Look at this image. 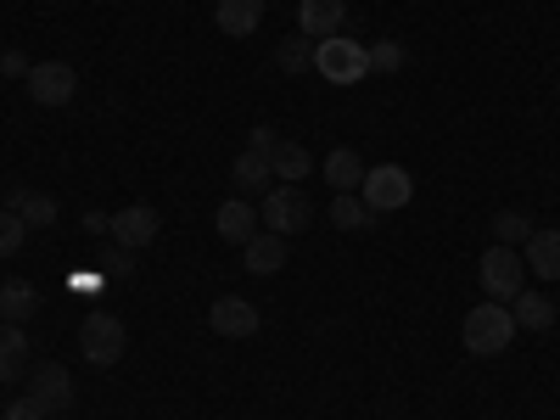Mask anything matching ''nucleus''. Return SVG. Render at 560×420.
<instances>
[{
    "label": "nucleus",
    "instance_id": "nucleus-1",
    "mask_svg": "<svg viewBox=\"0 0 560 420\" xmlns=\"http://www.w3.org/2000/svg\"><path fill=\"white\" fill-rule=\"evenodd\" d=\"M516 314H510V303H477L471 314L459 319V337H465V348H471L477 359H499L510 342H516Z\"/></svg>",
    "mask_w": 560,
    "mask_h": 420
},
{
    "label": "nucleus",
    "instance_id": "nucleus-2",
    "mask_svg": "<svg viewBox=\"0 0 560 420\" xmlns=\"http://www.w3.org/2000/svg\"><path fill=\"white\" fill-rule=\"evenodd\" d=\"M314 73L325 79V84H359V79H370V45H359V39H348V34H331V39H319L314 45Z\"/></svg>",
    "mask_w": 560,
    "mask_h": 420
},
{
    "label": "nucleus",
    "instance_id": "nucleus-3",
    "mask_svg": "<svg viewBox=\"0 0 560 420\" xmlns=\"http://www.w3.org/2000/svg\"><path fill=\"white\" fill-rule=\"evenodd\" d=\"M124 348H129V331H124V319H118V314L90 308V314L79 319V353H84L90 364H96V370L118 364V359H124Z\"/></svg>",
    "mask_w": 560,
    "mask_h": 420
},
{
    "label": "nucleus",
    "instance_id": "nucleus-4",
    "mask_svg": "<svg viewBox=\"0 0 560 420\" xmlns=\"http://www.w3.org/2000/svg\"><path fill=\"white\" fill-rule=\"evenodd\" d=\"M359 197H364V208L370 213H398V208H409L415 202V179H409V168L404 163H376V168H364V185H359Z\"/></svg>",
    "mask_w": 560,
    "mask_h": 420
},
{
    "label": "nucleus",
    "instance_id": "nucleus-5",
    "mask_svg": "<svg viewBox=\"0 0 560 420\" xmlns=\"http://www.w3.org/2000/svg\"><path fill=\"white\" fill-rule=\"evenodd\" d=\"M258 224L275 230V236H298V230L314 224V202L298 191V185H269L258 202Z\"/></svg>",
    "mask_w": 560,
    "mask_h": 420
},
{
    "label": "nucleus",
    "instance_id": "nucleus-6",
    "mask_svg": "<svg viewBox=\"0 0 560 420\" xmlns=\"http://www.w3.org/2000/svg\"><path fill=\"white\" fill-rule=\"evenodd\" d=\"M522 280H527V258H522V247L493 242V247L482 253V292H488V303H510V298L522 292Z\"/></svg>",
    "mask_w": 560,
    "mask_h": 420
},
{
    "label": "nucleus",
    "instance_id": "nucleus-7",
    "mask_svg": "<svg viewBox=\"0 0 560 420\" xmlns=\"http://www.w3.org/2000/svg\"><path fill=\"white\" fill-rule=\"evenodd\" d=\"M28 398H39L51 415H68L73 409V376H68V364H57V359L28 364Z\"/></svg>",
    "mask_w": 560,
    "mask_h": 420
},
{
    "label": "nucleus",
    "instance_id": "nucleus-8",
    "mask_svg": "<svg viewBox=\"0 0 560 420\" xmlns=\"http://www.w3.org/2000/svg\"><path fill=\"white\" fill-rule=\"evenodd\" d=\"M23 84H28V96H34L39 107H68L73 90H79V73H73L68 62H34Z\"/></svg>",
    "mask_w": 560,
    "mask_h": 420
},
{
    "label": "nucleus",
    "instance_id": "nucleus-9",
    "mask_svg": "<svg viewBox=\"0 0 560 420\" xmlns=\"http://www.w3.org/2000/svg\"><path fill=\"white\" fill-rule=\"evenodd\" d=\"M158 230H163L158 208H147V202H135V208H118V213H113V230H107V236H113L118 247L140 253V247H152V242H158Z\"/></svg>",
    "mask_w": 560,
    "mask_h": 420
},
{
    "label": "nucleus",
    "instance_id": "nucleus-10",
    "mask_svg": "<svg viewBox=\"0 0 560 420\" xmlns=\"http://www.w3.org/2000/svg\"><path fill=\"white\" fill-rule=\"evenodd\" d=\"M208 325H213V331L219 337H258V308L247 303V298H236V292H224V298H213V308H208Z\"/></svg>",
    "mask_w": 560,
    "mask_h": 420
},
{
    "label": "nucleus",
    "instance_id": "nucleus-11",
    "mask_svg": "<svg viewBox=\"0 0 560 420\" xmlns=\"http://www.w3.org/2000/svg\"><path fill=\"white\" fill-rule=\"evenodd\" d=\"M213 224H219V236L230 242V247H247L253 236H258V208L247 202V197H230V202H219V213H213Z\"/></svg>",
    "mask_w": 560,
    "mask_h": 420
},
{
    "label": "nucleus",
    "instance_id": "nucleus-12",
    "mask_svg": "<svg viewBox=\"0 0 560 420\" xmlns=\"http://www.w3.org/2000/svg\"><path fill=\"white\" fill-rule=\"evenodd\" d=\"M342 23H348V0H303L298 7V34H308L314 45L331 39Z\"/></svg>",
    "mask_w": 560,
    "mask_h": 420
},
{
    "label": "nucleus",
    "instance_id": "nucleus-13",
    "mask_svg": "<svg viewBox=\"0 0 560 420\" xmlns=\"http://www.w3.org/2000/svg\"><path fill=\"white\" fill-rule=\"evenodd\" d=\"M213 23H219V34H230V39H247V34H258V23H264V0H219Z\"/></svg>",
    "mask_w": 560,
    "mask_h": 420
},
{
    "label": "nucleus",
    "instance_id": "nucleus-14",
    "mask_svg": "<svg viewBox=\"0 0 560 420\" xmlns=\"http://www.w3.org/2000/svg\"><path fill=\"white\" fill-rule=\"evenodd\" d=\"M269 168H275V185H303L319 163L308 147H298V140H280V147L269 152Z\"/></svg>",
    "mask_w": 560,
    "mask_h": 420
},
{
    "label": "nucleus",
    "instance_id": "nucleus-15",
    "mask_svg": "<svg viewBox=\"0 0 560 420\" xmlns=\"http://www.w3.org/2000/svg\"><path fill=\"white\" fill-rule=\"evenodd\" d=\"M522 258H527V269L538 280H560V230H533Z\"/></svg>",
    "mask_w": 560,
    "mask_h": 420
},
{
    "label": "nucleus",
    "instance_id": "nucleus-16",
    "mask_svg": "<svg viewBox=\"0 0 560 420\" xmlns=\"http://www.w3.org/2000/svg\"><path fill=\"white\" fill-rule=\"evenodd\" d=\"M18 376H28V337H23V325L0 319V387Z\"/></svg>",
    "mask_w": 560,
    "mask_h": 420
},
{
    "label": "nucleus",
    "instance_id": "nucleus-17",
    "mask_svg": "<svg viewBox=\"0 0 560 420\" xmlns=\"http://www.w3.org/2000/svg\"><path fill=\"white\" fill-rule=\"evenodd\" d=\"M325 185H331V191H359L364 185V158L353 152V147H337V152H325Z\"/></svg>",
    "mask_w": 560,
    "mask_h": 420
},
{
    "label": "nucleus",
    "instance_id": "nucleus-18",
    "mask_svg": "<svg viewBox=\"0 0 560 420\" xmlns=\"http://www.w3.org/2000/svg\"><path fill=\"white\" fill-rule=\"evenodd\" d=\"M230 179H236V197H264L275 185V168H269L264 152H242L236 168H230Z\"/></svg>",
    "mask_w": 560,
    "mask_h": 420
},
{
    "label": "nucleus",
    "instance_id": "nucleus-19",
    "mask_svg": "<svg viewBox=\"0 0 560 420\" xmlns=\"http://www.w3.org/2000/svg\"><path fill=\"white\" fill-rule=\"evenodd\" d=\"M242 253H247V269H253V275H275L280 264H287V236H275V230H258V236H253Z\"/></svg>",
    "mask_w": 560,
    "mask_h": 420
},
{
    "label": "nucleus",
    "instance_id": "nucleus-20",
    "mask_svg": "<svg viewBox=\"0 0 560 420\" xmlns=\"http://www.w3.org/2000/svg\"><path fill=\"white\" fill-rule=\"evenodd\" d=\"M34 308H39V292L28 287V280H7V287H0V319L7 325H28Z\"/></svg>",
    "mask_w": 560,
    "mask_h": 420
},
{
    "label": "nucleus",
    "instance_id": "nucleus-21",
    "mask_svg": "<svg viewBox=\"0 0 560 420\" xmlns=\"http://www.w3.org/2000/svg\"><path fill=\"white\" fill-rule=\"evenodd\" d=\"M510 303H516L510 314H516V325H522V331H549V325H555V303H549L544 292H516Z\"/></svg>",
    "mask_w": 560,
    "mask_h": 420
},
{
    "label": "nucleus",
    "instance_id": "nucleus-22",
    "mask_svg": "<svg viewBox=\"0 0 560 420\" xmlns=\"http://www.w3.org/2000/svg\"><path fill=\"white\" fill-rule=\"evenodd\" d=\"M28 230H45V224H57V202L45 197V191H12V202H7Z\"/></svg>",
    "mask_w": 560,
    "mask_h": 420
},
{
    "label": "nucleus",
    "instance_id": "nucleus-23",
    "mask_svg": "<svg viewBox=\"0 0 560 420\" xmlns=\"http://www.w3.org/2000/svg\"><path fill=\"white\" fill-rule=\"evenodd\" d=\"M275 68H280V73H292V79H298V73H308V68H314V39H308V34H292V39H280V51H275Z\"/></svg>",
    "mask_w": 560,
    "mask_h": 420
},
{
    "label": "nucleus",
    "instance_id": "nucleus-24",
    "mask_svg": "<svg viewBox=\"0 0 560 420\" xmlns=\"http://www.w3.org/2000/svg\"><path fill=\"white\" fill-rule=\"evenodd\" d=\"M533 219L527 213H516V208H504V213H493V242H504V247H527V236H533Z\"/></svg>",
    "mask_w": 560,
    "mask_h": 420
},
{
    "label": "nucleus",
    "instance_id": "nucleus-25",
    "mask_svg": "<svg viewBox=\"0 0 560 420\" xmlns=\"http://www.w3.org/2000/svg\"><path fill=\"white\" fill-rule=\"evenodd\" d=\"M370 219H376V213L364 208L359 191H337V202H331V224H337V230H364Z\"/></svg>",
    "mask_w": 560,
    "mask_h": 420
},
{
    "label": "nucleus",
    "instance_id": "nucleus-26",
    "mask_svg": "<svg viewBox=\"0 0 560 420\" xmlns=\"http://www.w3.org/2000/svg\"><path fill=\"white\" fill-rule=\"evenodd\" d=\"M404 62H409V51L398 39H376V45H370V73H398Z\"/></svg>",
    "mask_w": 560,
    "mask_h": 420
},
{
    "label": "nucleus",
    "instance_id": "nucleus-27",
    "mask_svg": "<svg viewBox=\"0 0 560 420\" xmlns=\"http://www.w3.org/2000/svg\"><path fill=\"white\" fill-rule=\"evenodd\" d=\"M23 242H28V224H23L12 208H0V258H12Z\"/></svg>",
    "mask_w": 560,
    "mask_h": 420
},
{
    "label": "nucleus",
    "instance_id": "nucleus-28",
    "mask_svg": "<svg viewBox=\"0 0 560 420\" xmlns=\"http://www.w3.org/2000/svg\"><path fill=\"white\" fill-rule=\"evenodd\" d=\"M102 275H107V280H129V275H135V253L118 247V242L102 247Z\"/></svg>",
    "mask_w": 560,
    "mask_h": 420
},
{
    "label": "nucleus",
    "instance_id": "nucleus-29",
    "mask_svg": "<svg viewBox=\"0 0 560 420\" xmlns=\"http://www.w3.org/2000/svg\"><path fill=\"white\" fill-rule=\"evenodd\" d=\"M7 420H51V409H45L39 398H28V393H23V398H12V404H7Z\"/></svg>",
    "mask_w": 560,
    "mask_h": 420
},
{
    "label": "nucleus",
    "instance_id": "nucleus-30",
    "mask_svg": "<svg viewBox=\"0 0 560 420\" xmlns=\"http://www.w3.org/2000/svg\"><path fill=\"white\" fill-rule=\"evenodd\" d=\"M275 147H280V135H275L269 124H253V140H247V152H264V158H269Z\"/></svg>",
    "mask_w": 560,
    "mask_h": 420
},
{
    "label": "nucleus",
    "instance_id": "nucleus-31",
    "mask_svg": "<svg viewBox=\"0 0 560 420\" xmlns=\"http://www.w3.org/2000/svg\"><path fill=\"white\" fill-rule=\"evenodd\" d=\"M28 68H34V62H28L23 51H7V57H0V73H7V79H28Z\"/></svg>",
    "mask_w": 560,
    "mask_h": 420
},
{
    "label": "nucleus",
    "instance_id": "nucleus-32",
    "mask_svg": "<svg viewBox=\"0 0 560 420\" xmlns=\"http://www.w3.org/2000/svg\"><path fill=\"white\" fill-rule=\"evenodd\" d=\"M84 230H90V236H107V230H113V213H90Z\"/></svg>",
    "mask_w": 560,
    "mask_h": 420
}]
</instances>
